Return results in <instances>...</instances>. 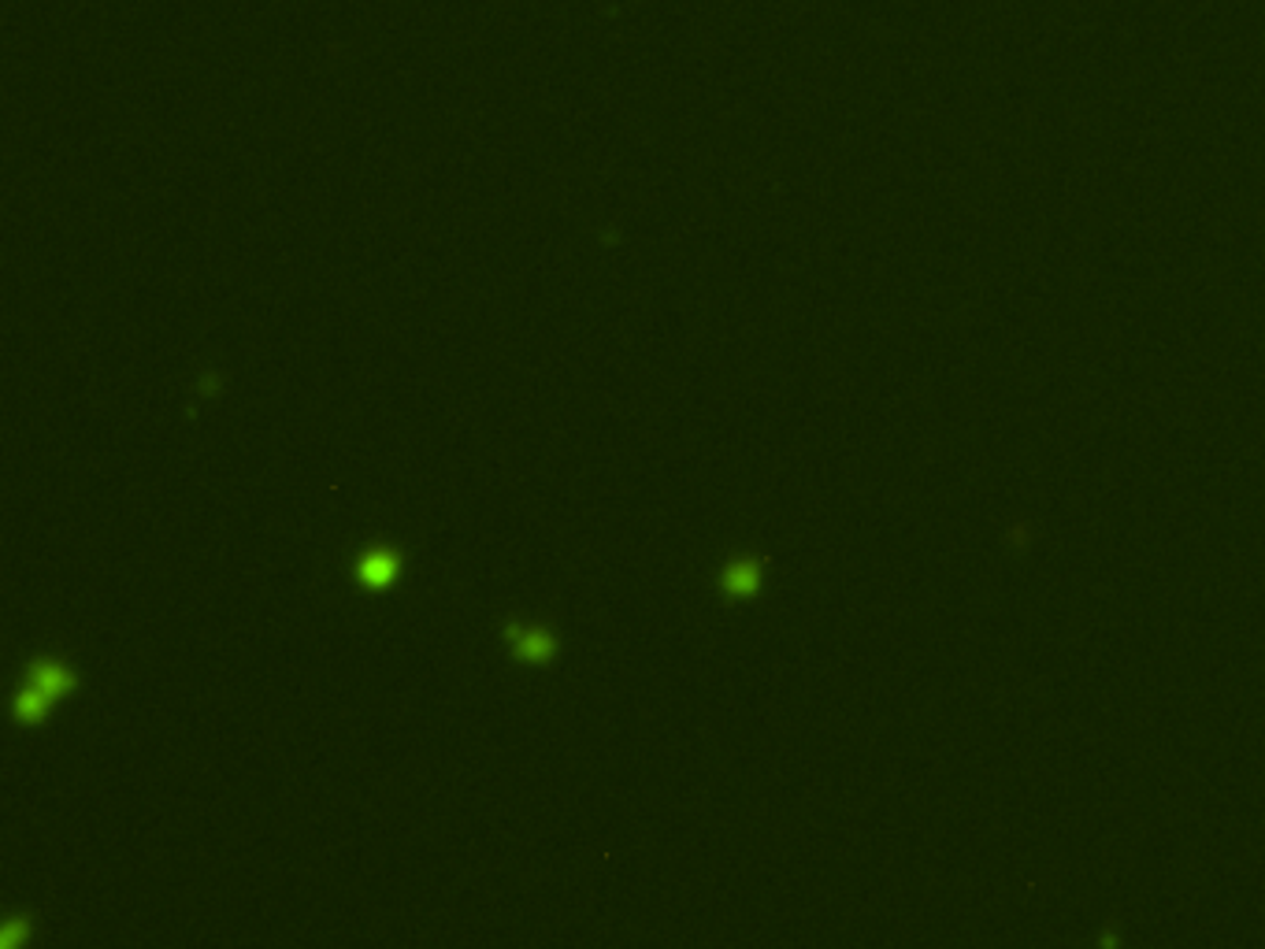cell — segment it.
Listing matches in <instances>:
<instances>
[{
    "label": "cell",
    "instance_id": "1",
    "mask_svg": "<svg viewBox=\"0 0 1265 949\" xmlns=\"http://www.w3.org/2000/svg\"><path fill=\"white\" fill-rule=\"evenodd\" d=\"M502 642L509 645V656L516 664L527 667H550L561 656V638L546 624H531V619L509 616L502 624Z\"/></svg>",
    "mask_w": 1265,
    "mask_h": 949
},
{
    "label": "cell",
    "instance_id": "2",
    "mask_svg": "<svg viewBox=\"0 0 1265 949\" xmlns=\"http://www.w3.org/2000/svg\"><path fill=\"white\" fill-rule=\"evenodd\" d=\"M23 678L30 686H37V691H42L48 702H67V697H72L78 686H82V678H78V672L72 664L64 661V656H56V653H37V656H30L26 661V667H23Z\"/></svg>",
    "mask_w": 1265,
    "mask_h": 949
},
{
    "label": "cell",
    "instance_id": "5",
    "mask_svg": "<svg viewBox=\"0 0 1265 949\" xmlns=\"http://www.w3.org/2000/svg\"><path fill=\"white\" fill-rule=\"evenodd\" d=\"M48 708H53V702H48V697L37 691V686H30L26 678L23 683H19V691H15V697H12V719L19 727H42L45 719H48Z\"/></svg>",
    "mask_w": 1265,
    "mask_h": 949
},
{
    "label": "cell",
    "instance_id": "4",
    "mask_svg": "<svg viewBox=\"0 0 1265 949\" xmlns=\"http://www.w3.org/2000/svg\"><path fill=\"white\" fill-rule=\"evenodd\" d=\"M757 586H761V564L750 561V556L732 561L721 572V594L727 602H746V597L757 594Z\"/></svg>",
    "mask_w": 1265,
    "mask_h": 949
},
{
    "label": "cell",
    "instance_id": "6",
    "mask_svg": "<svg viewBox=\"0 0 1265 949\" xmlns=\"http://www.w3.org/2000/svg\"><path fill=\"white\" fill-rule=\"evenodd\" d=\"M30 935H34V916L12 913L4 924H0V949H26Z\"/></svg>",
    "mask_w": 1265,
    "mask_h": 949
},
{
    "label": "cell",
    "instance_id": "3",
    "mask_svg": "<svg viewBox=\"0 0 1265 949\" xmlns=\"http://www.w3.org/2000/svg\"><path fill=\"white\" fill-rule=\"evenodd\" d=\"M402 553L391 545H378L372 553H364L361 561H356V583L364 586V591H391L397 583V575H402Z\"/></svg>",
    "mask_w": 1265,
    "mask_h": 949
}]
</instances>
